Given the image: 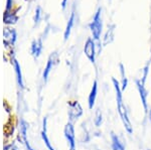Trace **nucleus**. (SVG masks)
<instances>
[{"mask_svg":"<svg viewBox=\"0 0 151 150\" xmlns=\"http://www.w3.org/2000/svg\"><path fill=\"white\" fill-rule=\"evenodd\" d=\"M30 52H31V55L35 57H40L41 52H42V40H41V38L33 40L32 43H31Z\"/></svg>","mask_w":151,"mask_h":150,"instance_id":"obj_12","label":"nucleus"},{"mask_svg":"<svg viewBox=\"0 0 151 150\" xmlns=\"http://www.w3.org/2000/svg\"><path fill=\"white\" fill-rule=\"evenodd\" d=\"M4 22L6 24H14L17 22L18 20V16L15 13H10V12H5L4 13V17H3Z\"/></svg>","mask_w":151,"mask_h":150,"instance_id":"obj_18","label":"nucleus"},{"mask_svg":"<svg viewBox=\"0 0 151 150\" xmlns=\"http://www.w3.org/2000/svg\"><path fill=\"white\" fill-rule=\"evenodd\" d=\"M67 2H68V0H63V2H62V7H63V9H65V6H67Z\"/></svg>","mask_w":151,"mask_h":150,"instance_id":"obj_22","label":"nucleus"},{"mask_svg":"<svg viewBox=\"0 0 151 150\" xmlns=\"http://www.w3.org/2000/svg\"><path fill=\"white\" fill-rule=\"evenodd\" d=\"M97 96H98V81L95 80L93 86L91 88V91H90L89 97H88V107H89L90 110H92L94 108L95 104H96Z\"/></svg>","mask_w":151,"mask_h":150,"instance_id":"obj_7","label":"nucleus"},{"mask_svg":"<svg viewBox=\"0 0 151 150\" xmlns=\"http://www.w3.org/2000/svg\"><path fill=\"white\" fill-rule=\"evenodd\" d=\"M65 137L69 144L70 150H77V143H76V134H75V127L74 123L70 122L67 123L64 129Z\"/></svg>","mask_w":151,"mask_h":150,"instance_id":"obj_3","label":"nucleus"},{"mask_svg":"<svg viewBox=\"0 0 151 150\" xmlns=\"http://www.w3.org/2000/svg\"><path fill=\"white\" fill-rule=\"evenodd\" d=\"M147 115H148V118H149V121H150V122H151V108L149 109V111H148Z\"/></svg>","mask_w":151,"mask_h":150,"instance_id":"obj_23","label":"nucleus"},{"mask_svg":"<svg viewBox=\"0 0 151 150\" xmlns=\"http://www.w3.org/2000/svg\"><path fill=\"white\" fill-rule=\"evenodd\" d=\"M101 12L102 9L98 8V10L95 13L92 22L89 24V27L92 31V34H93V39L98 44L99 50H101V38L100 37H101L102 30H103V22H102Z\"/></svg>","mask_w":151,"mask_h":150,"instance_id":"obj_1","label":"nucleus"},{"mask_svg":"<svg viewBox=\"0 0 151 150\" xmlns=\"http://www.w3.org/2000/svg\"><path fill=\"white\" fill-rule=\"evenodd\" d=\"M40 16H41V8L40 6L36 8L35 10V23L37 24L40 20Z\"/></svg>","mask_w":151,"mask_h":150,"instance_id":"obj_20","label":"nucleus"},{"mask_svg":"<svg viewBox=\"0 0 151 150\" xmlns=\"http://www.w3.org/2000/svg\"><path fill=\"white\" fill-rule=\"evenodd\" d=\"M102 122H103V115H102V112L100 111V109H98L96 111V114H95L94 124L96 127H100L102 125Z\"/></svg>","mask_w":151,"mask_h":150,"instance_id":"obj_19","label":"nucleus"},{"mask_svg":"<svg viewBox=\"0 0 151 150\" xmlns=\"http://www.w3.org/2000/svg\"><path fill=\"white\" fill-rule=\"evenodd\" d=\"M75 18H76V15H75V11L72 12L70 14L69 20H68V23H67V27H65V33H64V38L65 40H67L69 38V36L70 34V31L73 29V26H74V23H75Z\"/></svg>","mask_w":151,"mask_h":150,"instance_id":"obj_16","label":"nucleus"},{"mask_svg":"<svg viewBox=\"0 0 151 150\" xmlns=\"http://www.w3.org/2000/svg\"><path fill=\"white\" fill-rule=\"evenodd\" d=\"M111 147L112 150H125L123 142L120 140L118 135L114 132L111 133Z\"/></svg>","mask_w":151,"mask_h":150,"instance_id":"obj_13","label":"nucleus"},{"mask_svg":"<svg viewBox=\"0 0 151 150\" xmlns=\"http://www.w3.org/2000/svg\"><path fill=\"white\" fill-rule=\"evenodd\" d=\"M84 52L86 55V57L89 59L90 62L92 64H95L96 62V42L93 38L89 37L87 39L86 43H85L84 47Z\"/></svg>","mask_w":151,"mask_h":150,"instance_id":"obj_6","label":"nucleus"},{"mask_svg":"<svg viewBox=\"0 0 151 150\" xmlns=\"http://www.w3.org/2000/svg\"><path fill=\"white\" fill-rule=\"evenodd\" d=\"M83 115V108L78 101H72L69 103V119L70 122L74 123Z\"/></svg>","mask_w":151,"mask_h":150,"instance_id":"obj_5","label":"nucleus"},{"mask_svg":"<svg viewBox=\"0 0 151 150\" xmlns=\"http://www.w3.org/2000/svg\"><path fill=\"white\" fill-rule=\"evenodd\" d=\"M12 2H13V0H6V9H5V12H9V11L11 10Z\"/></svg>","mask_w":151,"mask_h":150,"instance_id":"obj_21","label":"nucleus"},{"mask_svg":"<svg viewBox=\"0 0 151 150\" xmlns=\"http://www.w3.org/2000/svg\"><path fill=\"white\" fill-rule=\"evenodd\" d=\"M57 62H58V55L55 52V54H52L50 57V59H48L47 62V66L45 67V71H43L42 77H43V80H45V81H47L48 76H50L52 67H55V65L57 64Z\"/></svg>","mask_w":151,"mask_h":150,"instance_id":"obj_9","label":"nucleus"},{"mask_svg":"<svg viewBox=\"0 0 151 150\" xmlns=\"http://www.w3.org/2000/svg\"><path fill=\"white\" fill-rule=\"evenodd\" d=\"M114 36H115V24H111L108 27V30H107L106 34L104 36L103 44L107 45L109 43H111L114 39Z\"/></svg>","mask_w":151,"mask_h":150,"instance_id":"obj_15","label":"nucleus"},{"mask_svg":"<svg viewBox=\"0 0 151 150\" xmlns=\"http://www.w3.org/2000/svg\"><path fill=\"white\" fill-rule=\"evenodd\" d=\"M41 138H42L43 142H45V144L47 145V147L50 150H55L53 148L52 142H50V138H48L47 136V118H45L43 119V122H42V129H41Z\"/></svg>","mask_w":151,"mask_h":150,"instance_id":"obj_11","label":"nucleus"},{"mask_svg":"<svg viewBox=\"0 0 151 150\" xmlns=\"http://www.w3.org/2000/svg\"><path fill=\"white\" fill-rule=\"evenodd\" d=\"M16 31L13 28L5 27L3 30V42L6 45H12L14 44L16 40Z\"/></svg>","mask_w":151,"mask_h":150,"instance_id":"obj_8","label":"nucleus"},{"mask_svg":"<svg viewBox=\"0 0 151 150\" xmlns=\"http://www.w3.org/2000/svg\"><path fill=\"white\" fill-rule=\"evenodd\" d=\"M147 150H150V149H147Z\"/></svg>","mask_w":151,"mask_h":150,"instance_id":"obj_24","label":"nucleus"},{"mask_svg":"<svg viewBox=\"0 0 151 150\" xmlns=\"http://www.w3.org/2000/svg\"><path fill=\"white\" fill-rule=\"evenodd\" d=\"M13 67H14V71H15L16 75V80H17V84L19 85L21 89H24V83H23V78H22V72H21L20 69V65L17 62V60L13 59Z\"/></svg>","mask_w":151,"mask_h":150,"instance_id":"obj_14","label":"nucleus"},{"mask_svg":"<svg viewBox=\"0 0 151 150\" xmlns=\"http://www.w3.org/2000/svg\"><path fill=\"white\" fill-rule=\"evenodd\" d=\"M119 69H120V76H121V82H120L121 89H122V91H125L128 86V79H127V77H126L125 67L123 66V64L120 62V64H119Z\"/></svg>","mask_w":151,"mask_h":150,"instance_id":"obj_17","label":"nucleus"},{"mask_svg":"<svg viewBox=\"0 0 151 150\" xmlns=\"http://www.w3.org/2000/svg\"><path fill=\"white\" fill-rule=\"evenodd\" d=\"M117 109H118L119 116H120V119L122 121L125 130L127 131L128 134H132L133 126H132V124H131V120H130V118H129L128 110H127V108H126L125 104H123V105H121V106H117Z\"/></svg>","mask_w":151,"mask_h":150,"instance_id":"obj_4","label":"nucleus"},{"mask_svg":"<svg viewBox=\"0 0 151 150\" xmlns=\"http://www.w3.org/2000/svg\"><path fill=\"white\" fill-rule=\"evenodd\" d=\"M135 84H136V88L138 90V93H139V97L141 103H142L143 109H144L145 114H147L148 111H149V108H148V92L146 90V87L144 82H142L140 79H136L135 80Z\"/></svg>","mask_w":151,"mask_h":150,"instance_id":"obj_2","label":"nucleus"},{"mask_svg":"<svg viewBox=\"0 0 151 150\" xmlns=\"http://www.w3.org/2000/svg\"><path fill=\"white\" fill-rule=\"evenodd\" d=\"M112 83H113L114 90H115V95H116V102L117 106H121L124 104V99H123V91L121 89L120 82L117 81L116 78H112Z\"/></svg>","mask_w":151,"mask_h":150,"instance_id":"obj_10","label":"nucleus"}]
</instances>
